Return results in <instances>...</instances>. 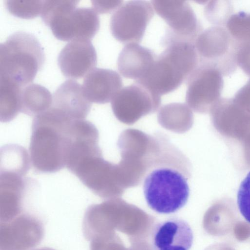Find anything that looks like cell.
<instances>
[{"label":"cell","instance_id":"ac0fdd59","mask_svg":"<svg viewBox=\"0 0 250 250\" xmlns=\"http://www.w3.org/2000/svg\"><path fill=\"white\" fill-rule=\"evenodd\" d=\"M156 57L147 47L137 43L127 44L118 58V71L125 78L139 80L147 73Z\"/></svg>","mask_w":250,"mask_h":250},{"label":"cell","instance_id":"4316f807","mask_svg":"<svg viewBox=\"0 0 250 250\" xmlns=\"http://www.w3.org/2000/svg\"><path fill=\"white\" fill-rule=\"evenodd\" d=\"M95 11L99 14H105L119 8L123 3V0H92Z\"/></svg>","mask_w":250,"mask_h":250},{"label":"cell","instance_id":"7a4b0ae2","mask_svg":"<svg viewBox=\"0 0 250 250\" xmlns=\"http://www.w3.org/2000/svg\"><path fill=\"white\" fill-rule=\"evenodd\" d=\"M73 121L52 107L34 117L29 152L36 170L53 173L65 167L69 129Z\"/></svg>","mask_w":250,"mask_h":250},{"label":"cell","instance_id":"6da1fadb","mask_svg":"<svg viewBox=\"0 0 250 250\" xmlns=\"http://www.w3.org/2000/svg\"><path fill=\"white\" fill-rule=\"evenodd\" d=\"M191 165L188 157L163 133L157 134V147L144 178L148 206L161 214L175 212L187 203Z\"/></svg>","mask_w":250,"mask_h":250},{"label":"cell","instance_id":"9c48e42d","mask_svg":"<svg viewBox=\"0 0 250 250\" xmlns=\"http://www.w3.org/2000/svg\"><path fill=\"white\" fill-rule=\"evenodd\" d=\"M154 14L153 7L146 0H129L112 15L110 29L117 41L128 44L141 42Z\"/></svg>","mask_w":250,"mask_h":250},{"label":"cell","instance_id":"277c9868","mask_svg":"<svg viewBox=\"0 0 250 250\" xmlns=\"http://www.w3.org/2000/svg\"><path fill=\"white\" fill-rule=\"evenodd\" d=\"M42 46L33 34L18 31L0 45V77L22 87L35 79L44 62Z\"/></svg>","mask_w":250,"mask_h":250},{"label":"cell","instance_id":"83f0119b","mask_svg":"<svg viewBox=\"0 0 250 250\" xmlns=\"http://www.w3.org/2000/svg\"><path fill=\"white\" fill-rule=\"evenodd\" d=\"M235 98L237 101L250 102V79L237 91Z\"/></svg>","mask_w":250,"mask_h":250},{"label":"cell","instance_id":"8fae6325","mask_svg":"<svg viewBox=\"0 0 250 250\" xmlns=\"http://www.w3.org/2000/svg\"><path fill=\"white\" fill-rule=\"evenodd\" d=\"M186 101L196 110L204 108L215 100L222 92L223 74L214 66L199 62L187 81Z\"/></svg>","mask_w":250,"mask_h":250},{"label":"cell","instance_id":"d4e9b609","mask_svg":"<svg viewBox=\"0 0 250 250\" xmlns=\"http://www.w3.org/2000/svg\"><path fill=\"white\" fill-rule=\"evenodd\" d=\"M237 197L241 214L250 223V171L241 182Z\"/></svg>","mask_w":250,"mask_h":250},{"label":"cell","instance_id":"8992f818","mask_svg":"<svg viewBox=\"0 0 250 250\" xmlns=\"http://www.w3.org/2000/svg\"><path fill=\"white\" fill-rule=\"evenodd\" d=\"M239 45L226 26L220 25H213L202 31L194 43L199 62L214 66L225 76L236 69Z\"/></svg>","mask_w":250,"mask_h":250},{"label":"cell","instance_id":"603a6c76","mask_svg":"<svg viewBox=\"0 0 250 250\" xmlns=\"http://www.w3.org/2000/svg\"><path fill=\"white\" fill-rule=\"evenodd\" d=\"M43 0H6L4 4L9 13L22 19H32L41 13Z\"/></svg>","mask_w":250,"mask_h":250},{"label":"cell","instance_id":"d6986e66","mask_svg":"<svg viewBox=\"0 0 250 250\" xmlns=\"http://www.w3.org/2000/svg\"><path fill=\"white\" fill-rule=\"evenodd\" d=\"M53 97L45 87L36 83L24 86L21 95V112L34 117L48 109Z\"/></svg>","mask_w":250,"mask_h":250},{"label":"cell","instance_id":"f1b7e54d","mask_svg":"<svg viewBox=\"0 0 250 250\" xmlns=\"http://www.w3.org/2000/svg\"><path fill=\"white\" fill-rule=\"evenodd\" d=\"M54 250L51 248H40V249H36V250Z\"/></svg>","mask_w":250,"mask_h":250},{"label":"cell","instance_id":"cb8c5ba5","mask_svg":"<svg viewBox=\"0 0 250 250\" xmlns=\"http://www.w3.org/2000/svg\"><path fill=\"white\" fill-rule=\"evenodd\" d=\"M232 10L229 1L211 0L206 5L204 13L207 19L214 25L225 26Z\"/></svg>","mask_w":250,"mask_h":250},{"label":"cell","instance_id":"484cf974","mask_svg":"<svg viewBox=\"0 0 250 250\" xmlns=\"http://www.w3.org/2000/svg\"><path fill=\"white\" fill-rule=\"evenodd\" d=\"M236 59L237 65L250 76V42L239 45Z\"/></svg>","mask_w":250,"mask_h":250},{"label":"cell","instance_id":"7c38bea8","mask_svg":"<svg viewBox=\"0 0 250 250\" xmlns=\"http://www.w3.org/2000/svg\"><path fill=\"white\" fill-rule=\"evenodd\" d=\"M42 223L28 214H21L0 225V250H30L42 241Z\"/></svg>","mask_w":250,"mask_h":250},{"label":"cell","instance_id":"ffe728a7","mask_svg":"<svg viewBox=\"0 0 250 250\" xmlns=\"http://www.w3.org/2000/svg\"><path fill=\"white\" fill-rule=\"evenodd\" d=\"M22 87L12 81L0 77V119L12 120L21 110Z\"/></svg>","mask_w":250,"mask_h":250},{"label":"cell","instance_id":"ba28073f","mask_svg":"<svg viewBox=\"0 0 250 250\" xmlns=\"http://www.w3.org/2000/svg\"><path fill=\"white\" fill-rule=\"evenodd\" d=\"M71 172L101 198H116L124 191L118 166L104 160L102 153L84 158Z\"/></svg>","mask_w":250,"mask_h":250},{"label":"cell","instance_id":"2e32d148","mask_svg":"<svg viewBox=\"0 0 250 250\" xmlns=\"http://www.w3.org/2000/svg\"><path fill=\"white\" fill-rule=\"evenodd\" d=\"M83 88L86 98L97 104H105L113 99L123 86L120 75L111 69L96 68L84 77Z\"/></svg>","mask_w":250,"mask_h":250},{"label":"cell","instance_id":"4fadbf2b","mask_svg":"<svg viewBox=\"0 0 250 250\" xmlns=\"http://www.w3.org/2000/svg\"><path fill=\"white\" fill-rule=\"evenodd\" d=\"M97 62L96 50L90 41L75 40L66 44L58 58L59 68L66 78L78 79L95 69Z\"/></svg>","mask_w":250,"mask_h":250},{"label":"cell","instance_id":"7402d4cb","mask_svg":"<svg viewBox=\"0 0 250 250\" xmlns=\"http://www.w3.org/2000/svg\"><path fill=\"white\" fill-rule=\"evenodd\" d=\"M225 26L239 44L250 42V13L239 11L231 14Z\"/></svg>","mask_w":250,"mask_h":250},{"label":"cell","instance_id":"44dd1931","mask_svg":"<svg viewBox=\"0 0 250 250\" xmlns=\"http://www.w3.org/2000/svg\"><path fill=\"white\" fill-rule=\"evenodd\" d=\"M30 158L26 150L17 145H6L0 149V170L25 175L30 167Z\"/></svg>","mask_w":250,"mask_h":250},{"label":"cell","instance_id":"9a60e30c","mask_svg":"<svg viewBox=\"0 0 250 250\" xmlns=\"http://www.w3.org/2000/svg\"><path fill=\"white\" fill-rule=\"evenodd\" d=\"M0 171V218L5 222L20 213L23 196L31 181L20 173Z\"/></svg>","mask_w":250,"mask_h":250},{"label":"cell","instance_id":"e0dca14e","mask_svg":"<svg viewBox=\"0 0 250 250\" xmlns=\"http://www.w3.org/2000/svg\"><path fill=\"white\" fill-rule=\"evenodd\" d=\"M75 120L84 119L92 103L85 97L83 86L77 81L67 80L56 89L52 105Z\"/></svg>","mask_w":250,"mask_h":250},{"label":"cell","instance_id":"52a82bcc","mask_svg":"<svg viewBox=\"0 0 250 250\" xmlns=\"http://www.w3.org/2000/svg\"><path fill=\"white\" fill-rule=\"evenodd\" d=\"M151 3L167 25L162 40L164 45L176 42L195 43L202 28L188 1L153 0Z\"/></svg>","mask_w":250,"mask_h":250},{"label":"cell","instance_id":"3957f363","mask_svg":"<svg viewBox=\"0 0 250 250\" xmlns=\"http://www.w3.org/2000/svg\"><path fill=\"white\" fill-rule=\"evenodd\" d=\"M199 63L194 43L176 42L167 46L142 79L135 81L161 96L177 89Z\"/></svg>","mask_w":250,"mask_h":250},{"label":"cell","instance_id":"30bf717a","mask_svg":"<svg viewBox=\"0 0 250 250\" xmlns=\"http://www.w3.org/2000/svg\"><path fill=\"white\" fill-rule=\"evenodd\" d=\"M161 101L160 96L134 82L116 94L111 101V107L119 120L136 121L144 115L156 111Z\"/></svg>","mask_w":250,"mask_h":250},{"label":"cell","instance_id":"5bb4252c","mask_svg":"<svg viewBox=\"0 0 250 250\" xmlns=\"http://www.w3.org/2000/svg\"><path fill=\"white\" fill-rule=\"evenodd\" d=\"M151 240L154 250H189L193 235L186 221L174 217L155 225Z\"/></svg>","mask_w":250,"mask_h":250},{"label":"cell","instance_id":"5b68a950","mask_svg":"<svg viewBox=\"0 0 250 250\" xmlns=\"http://www.w3.org/2000/svg\"><path fill=\"white\" fill-rule=\"evenodd\" d=\"M78 0H50L41 17L54 36L63 41L92 39L99 30L100 19L93 8H77Z\"/></svg>","mask_w":250,"mask_h":250}]
</instances>
